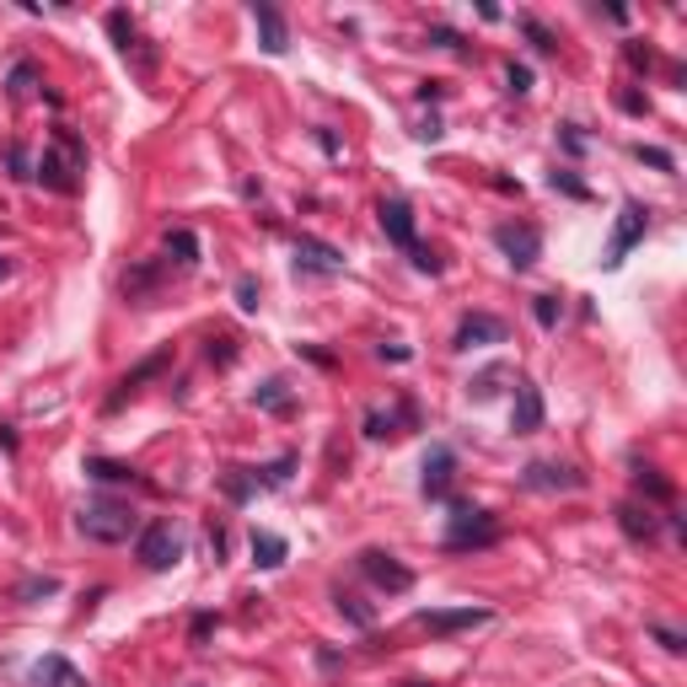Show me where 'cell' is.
I'll use <instances>...</instances> for the list:
<instances>
[{
  "mask_svg": "<svg viewBox=\"0 0 687 687\" xmlns=\"http://www.w3.org/2000/svg\"><path fill=\"white\" fill-rule=\"evenodd\" d=\"M75 173H86V151L70 129H60L55 145H44V156H38V178L55 193H75Z\"/></svg>",
  "mask_w": 687,
  "mask_h": 687,
  "instance_id": "6da1fadb",
  "label": "cell"
},
{
  "mask_svg": "<svg viewBox=\"0 0 687 687\" xmlns=\"http://www.w3.org/2000/svg\"><path fill=\"white\" fill-rule=\"evenodd\" d=\"M75 526H81V537H92V543H125L129 532H134V516H129L125 505L97 500L75 516Z\"/></svg>",
  "mask_w": 687,
  "mask_h": 687,
  "instance_id": "7a4b0ae2",
  "label": "cell"
},
{
  "mask_svg": "<svg viewBox=\"0 0 687 687\" xmlns=\"http://www.w3.org/2000/svg\"><path fill=\"white\" fill-rule=\"evenodd\" d=\"M500 537V521L489 510H473V505H457L451 510V532H446V548H489Z\"/></svg>",
  "mask_w": 687,
  "mask_h": 687,
  "instance_id": "3957f363",
  "label": "cell"
},
{
  "mask_svg": "<svg viewBox=\"0 0 687 687\" xmlns=\"http://www.w3.org/2000/svg\"><path fill=\"white\" fill-rule=\"evenodd\" d=\"M633 242H644V204L628 199L624 210H618V226H613V242H607V252H602V263L618 269L628 252H633Z\"/></svg>",
  "mask_w": 687,
  "mask_h": 687,
  "instance_id": "277c9868",
  "label": "cell"
},
{
  "mask_svg": "<svg viewBox=\"0 0 687 687\" xmlns=\"http://www.w3.org/2000/svg\"><path fill=\"white\" fill-rule=\"evenodd\" d=\"M360 569H366V580H371V585L392 591V596L414 585V569H408V564H398L387 548H366V554H360Z\"/></svg>",
  "mask_w": 687,
  "mask_h": 687,
  "instance_id": "5b68a950",
  "label": "cell"
},
{
  "mask_svg": "<svg viewBox=\"0 0 687 687\" xmlns=\"http://www.w3.org/2000/svg\"><path fill=\"white\" fill-rule=\"evenodd\" d=\"M178 554H183V543H178V532H173L167 521H151V526L140 532V559H145V569H173Z\"/></svg>",
  "mask_w": 687,
  "mask_h": 687,
  "instance_id": "8992f818",
  "label": "cell"
},
{
  "mask_svg": "<svg viewBox=\"0 0 687 687\" xmlns=\"http://www.w3.org/2000/svg\"><path fill=\"white\" fill-rule=\"evenodd\" d=\"M108 33L119 38V55L134 60V75H140V81H151V75H156V60L145 55V38L134 33V22H129L125 11H108Z\"/></svg>",
  "mask_w": 687,
  "mask_h": 687,
  "instance_id": "52a82bcc",
  "label": "cell"
},
{
  "mask_svg": "<svg viewBox=\"0 0 687 687\" xmlns=\"http://www.w3.org/2000/svg\"><path fill=\"white\" fill-rule=\"evenodd\" d=\"M495 242H500V252L516 263V269H532V263H537V252H543L537 226H500V232H495Z\"/></svg>",
  "mask_w": 687,
  "mask_h": 687,
  "instance_id": "ba28073f",
  "label": "cell"
},
{
  "mask_svg": "<svg viewBox=\"0 0 687 687\" xmlns=\"http://www.w3.org/2000/svg\"><path fill=\"white\" fill-rule=\"evenodd\" d=\"M495 613L489 607H446V613H419V628H430V633H462V628H478L489 624Z\"/></svg>",
  "mask_w": 687,
  "mask_h": 687,
  "instance_id": "9c48e42d",
  "label": "cell"
},
{
  "mask_svg": "<svg viewBox=\"0 0 687 687\" xmlns=\"http://www.w3.org/2000/svg\"><path fill=\"white\" fill-rule=\"evenodd\" d=\"M510 430L516 436H532L543 430V392L532 381H516V408H510Z\"/></svg>",
  "mask_w": 687,
  "mask_h": 687,
  "instance_id": "30bf717a",
  "label": "cell"
},
{
  "mask_svg": "<svg viewBox=\"0 0 687 687\" xmlns=\"http://www.w3.org/2000/svg\"><path fill=\"white\" fill-rule=\"evenodd\" d=\"M381 232L398 242L403 252H419V237H414V210L403 204V199H387L381 204Z\"/></svg>",
  "mask_w": 687,
  "mask_h": 687,
  "instance_id": "8fae6325",
  "label": "cell"
},
{
  "mask_svg": "<svg viewBox=\"0 0 687 687\" xmlns=\"http://www.w3.org/2000/svg\"><path fill=\"white\" fill-rule=\"evenodd\" d=\"M296 269H301V274H339V269H344V252L317 242V237H301V242H296Z\"/></svg>",
  "mask_w": 687,
  "mask_h": 687,
  "instance_id": "7c38bea8",
  "label": "cell"
},
{
  "mask_svg": "<svg viewBox=\"0 0 687 687\" xmlns=\"http://www.w3.org/2000/svg\"><path fill=\"white\" fill-rule=\"evenodd\" d=\"M451 478H457V457H451L446 446H436V451L425 457V484H419V489H425L430 500H440V495L451 489Z\"/></svg>",
  "mask_w": 687,
  "mask_h": 687,
  "instance_id": "4fadbf2b",
  "label": "cell"
},
{
  "mask_svg": "<svg viewBox=\"0 0 687 687\" xmlns=\"http://www.w3.org/2000/svg\"><path fill=\"white\" fill-rule=\"evenodd\" d=\"M505 339V322L500 317H467L462 328H457V350H478V344H500Z\"/></svg>",
  "mask_w": 687,
  "mask_h": 687,
  "instance_id": "5bb4252c",
  "label": "cell"
},
{
  "mask_svg": "<svg viewBox=\"0 0 687 687\" xmlns=\"http://www.w3.org/2000/svg\"><path fill=\"white\" fill-rule=\"evenodd\" d=\"M252 27H258V38H263V49L269 55H285V22H280V11L274 5H252Z\"/></svg>",
  "mask_w": 687,
  "mask_h": 687,
  "instance_id": "9a60e30c",
  "label": "cell"
},
{
  "mask_svg": "<svg viewBox=\"0 0 687 687\" xmlns=\"http://www.w3.org/2000/svg\"><path fill=\"white\" fill-rule=\"evenodd\" d=\"M580 478L569 467H554V462H532L526 467V489H575Z\"/></svg>",
  "mask_w": 687,
  "mask_h": 687,
  "instance_id": "2e32d148",
  "label": "cell"
},
{
  "mask_svg": "<svg viewBox=\"0 0 687 687\" xmlns=\"http://www.w3.org/2000/svg\"><path fill=\"white\" fill-rule=\"evenodd\" d=\"M38 683H44V687H86V677H81L64 655H49V661L38 666Z\"/></svg>",
  "mask_w": 687,
  "mask_h": 687,
  "instance_id": "e0dca14e",
  "label": "cell"
},
{
  "mask_svg": "<svg viewBox=\"0 0 687 687\" xmlns=\"http://www.w3.org/2000/svg\"><path fill=\"white\" fill-rule=\"evenodd\" d=\"M618 526H624L628 537H644V543L655 537V516H650V505H644V510H639V505H618Z\"/></svg>",
  "mask_w": 687,
  "mask_h": 687,
  "instance_id": "ac0fdd59",
  "label": "cell"
},
{
  "mask_svg": "<svg viewBox=\"0 0 687 687\" xmlns=\"http://www.w3.org/2000/svg\"><path fill=\"white\" fill-rule=\"evenodd\" d=\"M252 564L280 569V564H285V537H274V532H252Z\"/></svg>",
  "mask_w": 687,
  "mask_h": 687,
  "instance_id": "d6986e66",
  "label": "cell"
},
{
  "mask_svg": "<svg viewBox=\"0 0 687 687\" xmlns=\"http://www.w3.org/2000/svg\"><path fill=\"white\" fill-rule=\"evenodd\" d=\"M86 473L97 478V484H134V467H125V462H86Z\"/></svg>",
  "mask_w": 687,
  "mask_h": 687,
  "instance_id": "ffe728a7",
  "label": "cell"
},
{
  "mask_svg": "<svg viewBox=\"0 0 687 687\" xmlns=\"http://www.w3.org/2000/svg\"><path fill=\"white\" fill-rule=\"evenodd\" d=\"M167 252H178V269H193V263H199V242H193V232H173V237H167Z\"/></svg>",
  "mask_w": 687,
  "mask_h": 687,
  "instance_id": "44dd1931",
  "label": "cell"
},
{
  "mask_svg": "<svg viewBox=\"0 0 687 687\" xmlns=\"http://www.w3.org/2000/svg\"><path fill=\"white\" fill-rule=\"evenodd\" d=\"M258 403H263V408H274V414H285V408H291L285 381H263V387H258Z\"/></svg>",
  "mask_w": 687,
  "mask_h": 687,
  "instance_id": "7402d4cb",
  "label": "cell"
},
{
  "mask_svg": "<svg viewBox=\"0 0 687 687\" xmlns=\"http://www.w3.org/2000/svg\"><path fill=\"white\" fill-rule=\"evenodd\" d=\"M633 478H639V489H650V495H655V500H672V484H666V478H661V473H655V467H639V473H633Z\"/></svg>",
  "mask_w": 687,
  "mask_h": 687,
  "instance_id": "603a6c76",
  "label": "cell"
},
{
  "mask_svg": "<svg viewBox=\"0 0 687 687\" xmlns=\"http://www.w3.org/2000/svg\"><path fill=\"white\" fill-rule=\"evenodd\" d=\"M339 613H350L355 624H371V607H360V602H355V596H344V591H339Z\"/></svg>",
  "mask_w": 687,
  "mask_h": 687,
  "instance_id": "cb8c5ba5",
  "label": "cell"
},
{
  "mask_svg": "<svg viewBox=\"0 0 687 687\" xmlns=\"http://www.w3.org/2000/svg\"><path fill=\"white\" fill-rule=\"evenodd\" d=\"M537 322H543V328L559 322V301H554V296H537Z\"/></svg>",
  "mask_w": 687,
  "mask_h": 687,
  "instance_id": "d4e9b609",
  "label": "cell"
},
{
  "mask_svg": "<svg viewBox=\"0 0 687 687\" xmlns=\"http://www.w3.org/2000/svg\"><path fill=\"white\" fill-rule=\"evenodd\" d=\"M526 38H532L537 49H554V38H548V27H537V22H526Z\"/></svg>",
  "mask_w": 687,
  "mask_h": 687,
  "instance_id": "484cf974",
  "label": "cell"
},
{
  "mask_svg": "<svg viewBox=\"0 0 687 687\" xmlns=\"http://www.w3.org/2000/svg\"><path fill=\"white\" fill-rule=\"evenodd\" d=\"M532 86V75H526V64H510V92H526Z\"/></svg>",
  "mask_w": 687,
  "mask_h": 687,
  "instance_id": "4316f807",
  "label": "cell"
},
{
  "mask_svg": "<svg viewBox=\"0 0 687 687\" xmlns=\"http://www.w3.org/2000/svg\"><path fill=\"white\" fill-rule=\"evenodd\" d=\"M639 156H644L650 167H672V156H666V151H655V145H639Z\"/></svg>",
  "mask_w": 687,
  "mask_h": 687,
  "instance_id": "83f0119b",
  "label": "cell"
},
{
  "mask_svg": "<svg viewBox=\"0 0 687 687\" xmlns=\"http://www.w3.org/2000/svg\"><path fill=\"white\" fill-rule=\"evenodd\" d=\"M237 296H242V307H248V312L258 307V285H252V280H242V285H237Z\"/></svg>",
  "mask_w": 687,
  "mask_h": 687,
  "instance_id": "f1b7e54d",
  "label": "cell"
},
{
  "mask_svg": "<svg viewBox=\"0 0 687 687\" xmlns=\"http://www.w3.org/2000/svg\"><path fill=\"white\" fill-rule=\"evenodd\" d=\"M27 86H33V70H27V64H22V70H16V75H11V92H27Z\"/></svg>",
  "mask_w": 687,
  "mask_h": 687,
  "instance_id": "f546056e",
  "label": "cell"
},
{
  "mask_svg": "<svg viewBox=\"0 0 687 687\" xmlns=\"http://www.w3.org/2000/svg\"><path fill=\"white\" fill-rule=\"evenodd\" d=\"M655 639H661V644H666V650H672V655H677V650H683V639H677V633H672V628H655Z\"/></svg>",
  "mask_w": 687,
  "mask_h": 687,
  "instance_id": "4dcf8cb0",
  "label": "cell"
},
{
  "mask_svg": "<svg viewBox=\"0 0 687 687\" xmlns=\"http://www.w3.org/2000/svg\"><path fill=\"white\" fill-rule=\"evenodd\" d=\"M5 274H11V258H0V280H5Z\"/></svg>",
  "mask_w": 687,
  "mask_h": 687,
  "instance_id": "1f68e13d",
  "label": "cell"
},
{
  "mask_svg": "<svg viewBox=\"0 0 687 687\" xmlns=\"http://www.w3.org/2000/svg\"><path fill=\"white\" fill-rule=\"evenodd\" d=\"M403 687H430V683H403Z\"/></svg>",
  "mask_w": 687,
  "mask_h": 687,
  "instance_id": "d6a6232c",
  "label": "cell"
}]
</instances>
